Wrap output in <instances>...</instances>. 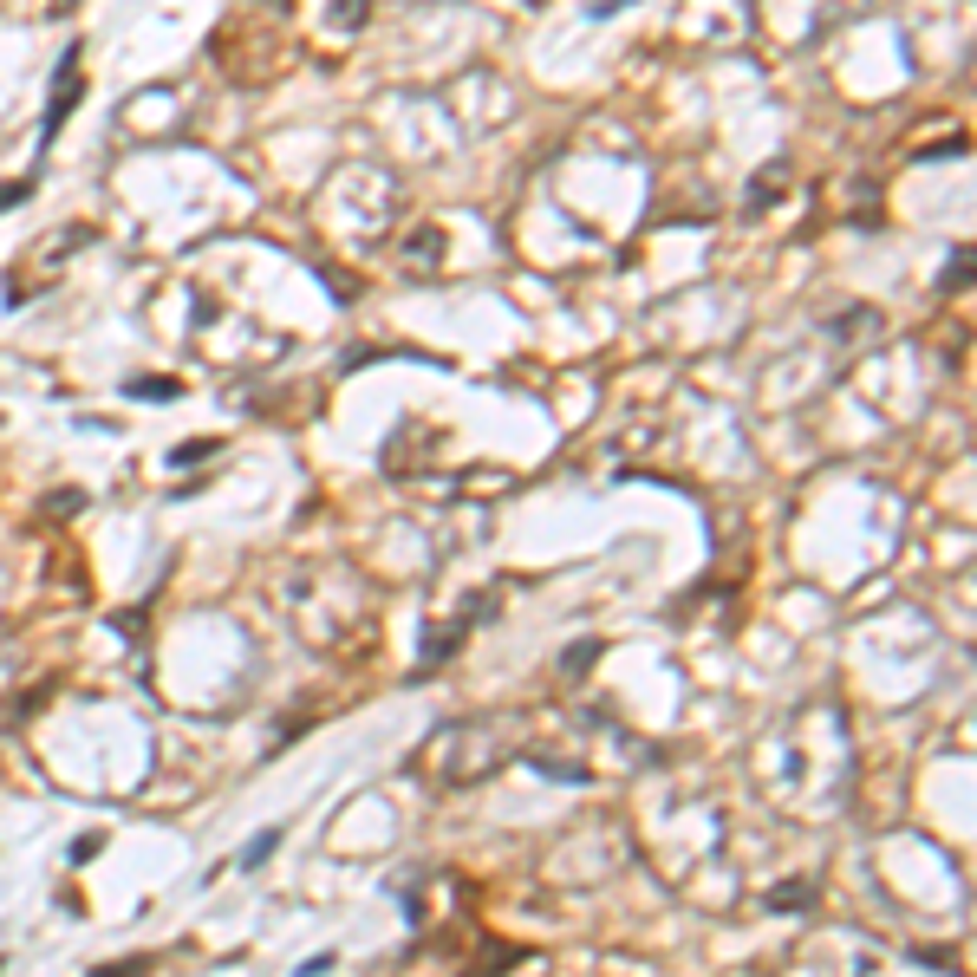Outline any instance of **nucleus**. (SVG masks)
Segmentation results:
<instances>
[{
  "label": "nucleus",
  "instance_id": "nucleus-1",
  "mask_svg": "<svg viewBox=\"0 0 977 977\" xmlns=\"http://www.w3.org/2000/svg\"><path fill=\"white\" fill-rule=\"evenodd\" d=\"M78 53H65V65H59V78H53V105H46V125H39V156L53 150V137H59V125H65V111L78 105Z\"/></svg>",
  "mask_w": 977,
  "mask_h": 977
},
{
  "label": "nucleus",
  "instance_id": "nucleus-2",
  "mask_svg": "<svg viewBox=\"0 0 977 977\" xmlns=\"http://www.w3.org/2000/svg\"><path fill=\"white\" fill-rule=\"evenodd\" d=\"M274 847H280V828H261V834H255L248 847H241V861H235V867H261V861H267Z\"/></svg>",
  "mask_w": 977,
  "mask_h": 977
},
{
  "label": "nucleus",
  "instance_id": "nucleus-3",
  "mask_svg": "<svg viewBox=\"0 0 977 977\" xmlns=\"http://www.w3.org/2000/svg\"><path fill=\"white\" fill-rule=\"evenodd\" d=\"M131 391L150 398V404H163V398H176V378H131Z\"/></svg>",
  "mask_w": 977,
  "mask_h": 977
},
{
  "label": "nucleus",
  "instance_id": "nucleus-4",
  "mask_svg": "<svg viewBox=\"0 0 977 977\" xmlns=\"http://www.w3.org/2000/svg\"><path fill=\"white\" fill-rule=\"evenodd\" d=\"M26 196H33V176H20V183H0V216H7V209H20Z\"/></svg>",
  "mask_w": 977,
  "mask_h": 977
},
{
  "label": "nucleus",
  "instance_id": "nucleus-5",
  "mask_svg": "<svg viewBox=\"0 0 977 977\" xmlns=\"http://www.w3.org/2000/svg\"><path fill=\"white\" fill-rule=\"evenodd\" d=\"M801 900H808V886H776V892H769V906H776V912L782 906H801Z\"/></svg>",
  "mask_w": 977,
  "mask_h": 977
},
{
  "label": "nucleus",
  "instance_id": "nucleus-6",
  "mask_svg": "<svg viewBox=\"0 0 977 977\" xmlns=\"http://www.w3.org/2000/svg\"><path fill=\"white\" fill-rule=\"evenodd\" d=\"M209 450H216V443H183V450H176L170 463H202V457H209Z\"/></svg>",
  "mask_w": 977,
  "mask_h": 977
}]
</instances>
